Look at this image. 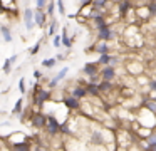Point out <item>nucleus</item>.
Listing matches in <instances>:
<instances>
[{
    "label": "nucleus",
    "mask_w": 156,
    "mask_h": 151,
    "mask_svg": "<svg viewBox=\"0 0 156 151\" xmlns=\"http://www.w3.org/2000/svg\"><path fill=\"white\" fill-rule=\"evenodd\" d=\"M136 123L139 126L149 128V129H156V114L151 113L148 107H144L141 104V107L138 109V114H136Z\"/></svg>",
    "instance_id": "f257e3e1"
},
{
    "label": "nucleus",
    "mask_w": 156,
    "mask_h": 151,
    "mask_svg": "<svg viewBox=\"0 0 156 151\" xmlns=\"http://www.w3.org/2000/svg\"><path fill=\"white\" fill-rule=\"evenodd\" d=\"M29 123H30L32 128L35 129H44L45 128V123H47V114L44 113V109H35L34 113L29 116Z\"/></svg>",
    "instance_id": "f03ea898"
},
{
    "label": "nucleus",
    "mask_w": 156,
    "mask_h": 151,
    "mask_svg": "<svg viewBox=\"0 0 156 151\" xmlns=\"http://www.w3.org/2000/svg\"><path fill=\"white\" fill-rule=\"evenodd\" d=\"M61 121H57V117L54 114H47V123H45L44 131L49 134L51 138H55L57 134H61Z\"/></svg>",
    "instance_id": "7ed1b4c3"
},
{
    "label": "nucleus",
    "mask_w": 156,
    "mask_h": 151,
    "mask_svg": "<svg viewBox=\"0 0 156 151\" xmlns=\"http://www.w3.org/2000/svg\"><path fill=\"white\" fill-rule=\"evenodd\" d=\"M124 70H126V74L136 77L139 74L146 72V67L141 60H128V62H124Z\"/></svg>",
    "instance_id": "20e7f679"
},
{
    "label": "nucleus",
    "mask_w": 156,
    "mask_h": 151,
    "mask_svg": "<svg viewBox=\"0 0 156 151\" xmlns=\"http://www.w3.org/2000/svg\"><path fill=\"white\" fill-rule=\"evenodd\" d=\"M116 76H118V69H116V66H111V64H108V66L99 67V77H101V79L114 81Z\"/></svg>",
    "instance_id": "39448f33"
},
{
    "label": "nucleus",
    "mask_w": 156,
    "mask_h": 151,
    "mask_svg": "<svg viewBox=\"0 0 156 151\" xmlns=\"http://www.w3.org/2000/svg\"><path fill=\"white\" fill-rule=\"evenodd\" d=\"M62 104H64L66 107H67L71 113H76V111L81 109V99H77V97H74L72 94H67V96L62 97Z\"/></svg>",
    "instance_id": "423d86ee"
},
{
    "label": "nucleus",
    "mask_w": 156,
    "mask_h": 151,
    "mask_svg": "<svg viewBox=\"0 0 156 151\" xmlns=\"http://www.w3.org/2000/svg\"><path fill=\"white\" fill-rule=\"evenodd\" d=\"M25 139H29V134H25L24 131H17V133H12V134H9V136L5 138V143H7V146L10 148L12 144H15V143H20V141H25Z\"/></svg>",
    "instance_id": "0eeeda50"
},
{
    "label": "nucleus",
    "mask_w": 156,
    "mask_h": 151,
    "mask_svg": "<svg viewBox=\"0 0 156 151\" xmlns=\"http://www.w3.org/2000/svg\"><path fill=\"white\" fill-rule=\"evenodd\" d=\"M34 23L37 27H41V29H44L45 23H47V13L41 9H35L34 10Z\"/></svg>",
    "instance_id": "6e6552de"
},
{
    "label": "nucleus",
    "mask_w": 156,
    "mask_h": 151,
    "mask_svg": "<svg viewBox=\"0 0 156 151\" xmlns=\"http://www.w3.org/2000/svg\"><path fill=\"white\" fill-rule=\"evenodd\" d=\"M99 67L101 66H99L98 62H86L84 67H82V74L87 76V77L96 76V74H99Z\"/></svg>",
    "instance_id": "1a4fd4ad"
},
{
    "label": "nucleus",
    "mask_w": 156,
    "mask_h": 151,
    "mask_svg": "<svg viewBox=\"0 0 156 151\" xmlns=\"http://www.w3.org/2000/svg\"><path fill=\"white\" fill-rule=\"evenodd\" d=\"M84 87H86V92H87L89 97H94V99L96 97H98V99L101 97V91H99V87H98V82H89L87 81V82L84 84Z\"/></svg>",
    "instance_id": "9d476101"
},
{
    "label": "nucleus",
    "mask_w": 156,
    "mask_h": 151,
    "mask_svg": "<svg viewBox=\"0 0 156 151\" xmlns=\"http://www.w3.org/2000/svg\"><path fill=\"white\" fill-rule=\"evenodd\" d=\"M98 87H99V91H101V96L102 94H109L114 89V82H112V81H106V79H99Z\"/></svg>",
    "instance_id": "9b49d317"
},
{
    "label": "nucleus",
    "mask_w": 156,
    "mask_h": 151,
    "mask_svg": "<svg viewBox=\"0 0 156 151\" xmlns=\"http://www.w3.org/2000/svg\"><path fill=\"white\" fill-rule=\"evenodd\" d=\"M24 23H25V29L30 32L32 29H34V10L32 9H25L24 10Z\"/></svg>",
    "instance_id": "f8f14e48"
},
{
    "label": "nucleus",
    "mask_w": 156,
    "mask_h": 151,
    "mask_svg": "<svg viewBox=\"0 0 156 151\" xmlns=\"http://www.w3.org/2000/svg\"><path fill=\"white\" fill-rule=\"evenodd\" d=\"M71 94L74 97H77V99H86L87 97V92H86V87H84V84H77V86H74L71 89Z\"/></svg>",
    "instance_id": "ddd939ff"
},
{
    "label": "nucleus",
    "mask_w": 156,
    "mask_h": 151,
    "mask_svg": "<svg viewBox=\"0 0 156 151\" xmlns=\"http://www.w3.org/2000/svg\"><path fill=\"white\" fill-rule=\"evenodd\" d=\"M92 50H94L96 54H108L111 52V47H109V42H104V40H99L96 45H92Z\"/></svg>",
    "instance_id": "4468645a"
},
{
    "label": "nucleus",
    "mask_w": 156,
    "mask_h": 151,
    "mask_svg": "<svg viewBox=\"0 0 156 151\" xmlns=\"http://www.w3.org/2000/svg\"><path fill=\"white\" fill-rule=\"evenodd\" d=\"M0 3H2L5 12L12 13V15L17 12V0H0Z\"/></svg>",
    "instance_id": "2eb2a0df"
},
{
    "label": "nucleus",
    "mask_w": 156,
    "mask_h": 151,
    "mask_svg": "<svg viewBox=\"0 0 156 151\" xmlns=\"http://www.w3.org/2000/svg\"><path fill=\"white\" fill-rule=\"evenodd\" d=\"M15 60H17V56H15V54H14V56H10L9 59H5L4 66H2V70H4L5 74H9V72L12 70V64H14Z\"/></svg>",
    "instance_id": "dca6fc26"
},
{
    "label": "nucleus",
    "mask_w": 156,
    "mask_h": 151,
    "mask_svg": "<svg viewBox=\"0 0 156 151\" xmlns=\"http://www.w3.org/2000/svg\"><path fill=\"white\" fill-rule=\"evenodd\" d=\"M61 44H62V47H67V49H71V45H72V40L67 35V27H64V30L61 34Z\"/></svg>",
    "instance_id": "f3484780"
},
{
    "label": "nucleus",
    "mask_w": 156,
    "mask_h": 151,
    "mask_svg": "<svg viewBox=\"0 0 156 151\" xmlns=\"http://www.w3.org/2000/svg\"><path fill=\"white\" fill-rule=\"evenodd\" d=\"M44 12L47 13V17H54V12H55V2L54 0H49V2L45 3Z\"/></svg>",
    "instance_id": "a211bd4d"
},
{
    "label": "nucleus",
    "mask_w": 156,
    "mask_h": 151,
    "mask_svg": "<svg viewBox=\"0 0 156 151\" xmlns=\"http://www.w3.org/2000/svg\"><path fill=\"white\" fill-rule=\"evenodd\" d=\"M0 32H2V35H4V40L5 42H12V34H10V29H9L7 25H0Z\"/></svg>",
    "instance_id": "6ab92c4d"
},
{
    "label": "nucleus",
    "mask_w": 156,
    "mask_h": 151,
    "mask_svg": "<svg viewBox=\"0 0 156 151\" xmlns=\"http://www.w3.org/2000/svg\"><path fill=\"white\" fill-rule=\"evenodd\" d=\"M67 72H69V69H67V67H62V69H61V70H59V72H57V76L54 77V81H55V82L59 84V82H61V81L64 79L66 76H67Z\"/></svg>",
    "instance_id": "aec40b11"
},
{
    "label": "nucleus",
    "mask_w": 156,
    "mask_h": 151,
    "mask_svg": "<svg viewBox=\"0 0 156 151\" xmlns=\"http://www.w3.org/2000/svg\"><path fill=\"white\" fill-rule=\"evenodd\" d=\"M22 107H24V99H17V102H15L14 109H12V114H20Z\"/></svg>",
    "instance_id": "412c9836"
},
{
    "label": "nucleus",
    "mask_w": 156,
    "mask_h": 151,
    "mask_svg": "<svg viewBox=\"0 0 156 151\" xmlns=\"http://www.w3.org/2000/svg\"><path fill=\"white\" fill-rule=\"evenodd\" d=\"M55 64H57V60H55V57H51V59H44L42 60V66L47 67V69H51V67H54Z\"/></svg>",
    "instance_id": "4be33fe9"
},
{
    "label": "nucleus",
    "mask_w": 156,
    "mask_h": 151,
    "mask_svg": "<svg viewBox=\"0 0 156 151\" xmlns=\"http://www.w3.org/2000/svg\"><path fill=\"white\" fill-rule=\"evenodd\" d=\"M55 27H57V20H55V19H52L51 20V23H49V34H47V35H54V34H55Z\"/></svg>",
    "instance_id": "5701e85b"
},
{
    "label": "nucleus",
    "mask_w": 156,
    "mask_h": 151,
    "mask_svg": "<svg viewBox=\"0 0 156 151\" xmlns=\"http://www.w3.org/2000/svg\"><path fill=\"white\" fill-rule=\"evenodd\" d=\"M52 44H54V47L55 49H59V47H62V44H61V35H52Z\"/></svg>",
    "instance_id": "b1692460"
},
{
    "label": "nucleus",
    "mask_w": 156,
    "mask_h": 151,
    "mask_svg": "<svg viewBox=\"0 0 156 151\" xmlns=\"http://www.w3.org/2000/svg\"><path fill=\"white\" fill-rule=\"evenodd\" d=\"M57 10L61 15H66V7H64V0H57Z\"/></svg>",
    "instance_id": "393cba45"
},
{
    "label": "nucleus",
    "mask_w": 156,
    "mask_h": 151,
    "mask_svg": "<svg viewBox=\"0 0 156 151\" xmlns=\"http://www.w3.org/2000/svg\"><path fill=\"white\" fill-rule=\"evenodd\" d=\"M19 91H20L22 94L27 92V87H25V79H24V77H22V79L19 81Z\"/></svg>",
    "instance_id": "a878e982"
},
{
    "label": "nucleus",
    "mask_w": 156,
    "mask_h": 151,
    "mask_svg": "<svg viewBox=\"0 0 156 151\" xmlns=\"http://www.w3.org/2000/svg\"><path fill=\"white\" fill-rule=\"evenodd\" d=\"M39 50H41V40H39V42L35 44V45L32 47V49H30V56H35V54H37Z\"/></svg>",
    "instance_id": "bb28decb"
},
{
    "label": "nucleus",
    "mask_w": 156,
    "mask_h": 151,
    "mask_svg": "<svg viewBox=\"0 0 156 151\" xmlns=\"http://www.w3.org/2000/svg\"><path fill=\"white\" fill-rule=\"evenodd\" d=\"M35 3H37V9L44 10V9H45V3H47V0H35Z\"/></svg>",
    "instance_id": "cd10ccee"
},
{
    "label": "nucleus",
    "mask_w": 156,
    "mask_h": 151,
    "mask_svg": "<svg viewBox=\"0 0 156 151\" xmlns=\"http://www.w3.org/2000/svg\"><path fill=\"white\" fill-rule=\"evenodd\" d=\"M42 76H44V74H42L41 70H34V77H35L37 81H41V79H42Z\"/></svg>",
    "instance_id": "c85d7f7f"
},
{
    "label": "nucleus",
    "mask_w": 156,
    "mask_h": 151,
    "mask_svg": "<svg viewBox=\"0 0 156 151\" xmlns=\"http://www.w3.org/2000/svg\"><path fill=\"white\" fill-rule=\"evenodd\" d=\"M144 149H151V151H156V143H153V144H148V146H144Z\"/></svg>",
    "instance_id": "c756f323"
},
{
    "label": "nucleus",
    "mask_w": 156,
    "mask_h": 151,
    "mask_svg": "<svg viewBox=\"0 0 156 151\" xmlns=\"http://www.w3.org/2000/svg\"><path fill=\"white\" fill-rule=\"evenodd\" d=\"M92 0H81V7H86V5H91Z\"/></svg>",
    "instance_id": "7c9ffc66"
},
{
    "label": "nucleus",
    "mask_w": 156,
    "mask_h": 151,
    "mask_svg": "<svg viewBox=\"0 0 156 151\" xmlns=\"http://www.w3.org/2000/svg\"><path fill=\"white\" fill-rule=\"evenodd\" d=\"M62 59H64V54H57V57H55V60L59 62V60H62Z\"/></svg>",
    "instance_id": "2f4dec72"
},
{
    "label": "nucleus",
    "mask_w": 156,
    "mask_h": 151,
    "mask_svg": "<svg viewBox=\"0 0 156 151\" xmlns=\"http://www.w3.org/2000/svg\"><path fill=\"white\" fill-rule=\"evenodd\" d=\"M0 12H4V7H2V3H0Z\"/></svg>",
    "instance_id": "473e14b6"
},
{
    "label": "nucleus",
    "mask_w": 156,
    "mask_h": 151,
    "mask_svg": "<svg viewBox=\"0 0 156 151\" xmlns=\"http://www.w3.org/2000/svg\"><path fill=\"white\" fill-rule=\"evenodd\" d=\"M148 2H154V0H148Z\"/></svg>",
    "instance_id": "72a5a7b5"
},
{
    "label": "nucleus",
    "mask_w": 156,
    "mask_h": 151,
    "mask_svg": "<svg viewBox=\"0 0 156 151\" xmlns=\"http://www.w3.org/2000/svg\"><path fill=\"white\" fill-rule=\"evenodd\" d=\"M154 2H156V0H154Z\"/></svg>",
    "instance_id": "f704fd0d"
}]
</instances>
